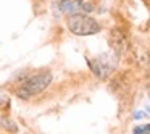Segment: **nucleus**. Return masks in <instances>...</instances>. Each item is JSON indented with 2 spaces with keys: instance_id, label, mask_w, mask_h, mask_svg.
Instances as JSON below:
<instances>
[{
  "instance_id": "2",
  "label": "nucleus",
  "mask_w": 150,
  "mask_h": 134,
  "mask_svg": "<svg viewBox=\"0 0 150 134\" xmlns=\"http://www.w3.org/2000/svg\"><path fill=\"white\" fill-rule=\"evenodd\" d=\"M66 26L76 36H94L102 29L100 24L86 13H73L66 20Z\"/></svg>"
},
{
  "instance_id": "1",
  "label": "nucleus",
  "mask_w": 150,
  "mask_h": 134,
  "mask_svg": "<svg viewBox=\"0 0 150 134\" xmlns=\"http://www.w3.org/2000/svg\"><path fill=\"white\" fill-rule=\"evenodd\" d=\"M50 82H52V73L50 71H42V73H37V74H33L23 81V84L16 91V95L26 100V99L44 92L50 86Z\"/></svg>"
},
{
  "instance_id": "6",
  "label": "nucleus",
  "mask_w": 150,
  "mask_h": 134,
  "mask_svg": "<svg viewBox=\"0 0 150 134\" xmlns=\"http://www.w3.org/2000/svg\"><path fill=\"white\" fill-rule=\"evenodd\" d=\"M149 133L150 134V124H147V126H139L134 129V134H145Z\"/></svg>"
},
{
  "instance_id": "4",
  "label": "nucleus",
  "mask_w": 150,
  "mask_h": 134,
  "mask_svg": "<svg viewBox=\"0 0 150 134\" xmlns=\"http://www.w3.org/2000/svg\"><path fill=\"white\" fill-rule=\"evenodd\" d=\"M89 65H91V69L98 76V78H105V76L111 71V68H113V65H111V63L105 62L103 57H98L95 62H89Z\"/></svg>"
},
{
  "instance_id": "3",
  "label": "nucleus",
  "mask_w": 150,
  "mask_h": 134,
  "mask_svg": "<svg viewBox=\"0 0 150 134\" xmlns=\"http://www.w3.org/2000/svg\"><path fill=\"white\" fill-rule=\"evenodd\" d=\"M110 45L118 57H123L127 50V39L124 36V33H121L118 29L111 31L110 33Z\"/></svg>"
},
{
  "instance_id": "5",
  "label": "nucleus",
  "mask_w": 150,
  "mask_h": 134,
  "mask_svg": "<svg viewBox=\"0 0 150 134\" xmlns=\"http://www.w3.org/2000/svg\"><path fill=\"white\" fill-rule=\"evenodd\" d=\"M79 2L78 0H63L62 2V10L63 11H69V13H76V10L79 8Z\"/></svg>"
},
{
  "instance_id": "7",
  "label": "nucleus",
  "mask_w": 150,
  "mask_h": 134,
  "mask_svg": "<svg viewBox=\"0 0 150 134\" xmlns=\"http://www.w3.org/2000/svg\"><path fill=\"white\" fill-rule=\"evenodd\" d=\"M149 113H150V107H149Z\"/></svg>"
}]
</instances>
